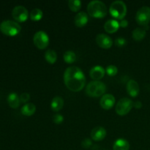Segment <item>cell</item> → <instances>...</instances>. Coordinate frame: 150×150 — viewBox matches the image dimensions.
<instances>
[{"label":"cell","mask_w":150,"mask_h":150,"mask_svg":"<svg viewBox=\"0 0 150 150\" xmlns=\"http://www.w3.org/2000/svg\"><path fill=\"white\" fill-rule=\"evenodd\" d=\"M53 121H54V122L55 123V124L59 125L64 121V117H63L62 115H61V114H55V115L54 116V118H53Z\"/></svg>","instance_id":"4316f807"},{"label":"cell","mask_w":150,"mask_h":150,"mask_svg":"<svg viewBox=\"0 0 150 150\" xmlns=\"http://www.w3.org/2000/svg\"><path fill=\"white\" fill-rule=\"evenodd\" d=\"M96 42L99 47L104 49L110 48L113 45L112 39L105 34H99L97 35Z\"/></svg>","instance_id":"30bf717a"},{"label":"cell","mask_w":150,"mask_h":150,"mask_svg":"<svg viewBox=\"0 0 150 150\" xmlns=\"http://www.w3.org/2000/svg\"><path fill=\"white\" fill-rule=\"evenodd\" d=\"M120 27V22L117 21V20H114V19H110V20L107 21L104 24L105 31L109 34L115 33L116 32L118 31Z\"/></svg>","instance_id":"2e32d148"},{"label":"cell","mask_w":150,"mask_h":150,"mask_svg":"<svg viewBox=\"0 0 150 150\" xmlns=\"http://www.w3.org/2000/svg\"><path fill=\"white\" fill-rule=\"evenodd\" d=\"M125 44H126V40L125 38H118L117 39H116L115 45H117V46L121 48V47L125 46Z\"/></svg>","instance_id":"f1b7e54d"},{"label":"cell","mask_w":150,"mask_h":150,"mask_svg":"<svg viewBox=\"0 0 150 150\" xmlns=\"http://www.w3.org/2000/svg\"><path fill=\"white\" fill-rule=\"evenodd\" d=\"M105 72L109 76H114L115 75H117L118 69L114 65H108L105 69Z\"/></svg>","instance_id":"484cf974"},{"label":"cell","mask_w":150,"mask_h":150,"mask_svg":"<svg viewBox=\"0 0 150 150\" xmlns=\"http://www.w3.org/2000/svg\"><path fill=\"white\" fill-rule=\"evenodd\" d=\"M35 111H36V106L35 104L32 103H26L21 108V114L26 117L32 116L35 114Z\"/></svg>","instance_id":"ffe728a7"},{"label":"cell","mask_w":150,"mask_h":150,"mask_svg":"<svg viewBox=\"0 0 150 150\" xmlns=\"http://www.w3.org/2000/svg\"><path fill=\"white\" fill-rule=\"evenodd\" d=\"M130 144L126 139H119L114 142L113 149L114 150H129Z\"/></svg>","instance_id":"d6986e66"},{"label":"cell","mask_w":150,"mask_h":150,"mask_svg":"<svg viewBox=\"0 0 150 150\" xmlns=\"http://www.w3.org/2000/svg\"><path fill=\"white\" fill-rule=\"evenodd\" d=\"M136 20L141 26H147L150 21V7L144 6L136 13Z\"/></svg>","instance_id":"ba28073f"},{"label":"cell","mask_w":150,"mask_h":150,"mask_svg":"<svg viewBox=\"0 0 150 150\" xmlns=\"http://www.w3.org/2000/svg\"><path fill=\"white\" fill-rule=\"evenodd\" d=\"M68 7L73 12H79L81 7V1L79 0H69Z\"/></svg>","instance_id":"d4e9b609"},{"label":"cell","mask_w":150,"mask_h":150,"mask_svg":"<svg viewBox=\"0 0 150 150\" xmlns=\"http://www.w3.org/2000/svg\"><path fill=\"white\" fill-rule=\"evenodd\" d=\"M64 82L65 86L72 92H77L84 88L86 78L84 73L76 66L67 67L64 73Z\"/></svg>","instance_id":"6da1fadb"},{"label":"cell","mask_w":150,"mask_h":150,"mask_svg":"<svg viewBox=\"0 0 150 150\" xmlns=\"http://www.w3.org/2000/svg\"><path fill=\"white\" fill-rule=\"evenodd\" d=\"M133 107V102L127 98H123L117 102L116 112L120 116H125L128 114Z\"/></svg>","instance_id":"8992f818"},{"label":"cell","mask_w":150,"mask_h":150,"mask_svg":"<svg viewBox=\"0 0 150 150\" xmlns=\"http://www.w3.org/2000/svg\"><path fill=\"white\" fill-rule=\"evenodd\" d=\"M105 73V69L101 66H95L92 67L89 72V76L95 81H99L104 77Z\"/></svg>","instance_id":"4fadbf2b"},{"label":"cell","mask_w":150,"mask_h":150,"mask_svg":"<svg viewBox=\"0 0 150 150\" xmlns=\"http://www.w3.org/2000/svg\"><path fill=\"white\" fill-rule=\"evenodd\" d=\"M88 21H89V17H88L87 13L85 12H79L75 16V24L78 27H83L86 26Z\"/></svg>","instance_id":"9a60e30c"},{"label":"cell","mask_w":150,"mask_h":150,"mask_svg":"<svg viewBox=\"0 0 150 150\" xmlns=\"http://www.w3.org/2000/svg\"><path fill=\"white\" fill-rule=\"evenodd\" d=\"M109 12L112 17L123 20L127 14V7L122 1H115L111 3Z\"/></svg>","instance_id":"5b68a950"},{"label":"cell","mask_w":150,"mask_h":150,"mask_svg":"<svg viewBox=\"0 0 150 150\" xmlns=\"http://www.w3.org/2000/svg\"><path fill=\"white\" fill-rule=\"evenodd\" d=\"M30 99V95H29V93H26V92H24V93H22L20 96V100L21 103H26V102L29 100Z\"/></svg>","instance_id":"f546056e"},{"label":"cell","mask_w":150,"mask_h":150,"mask_svg":"<svg viewBox=\"0 0 150 150\" xmlns=\"http://www.w3.org/2000/svg\"><path fill=\"white\" fill-rule=\"evenodd\" d=\"M0 30L7 36L13 37L17 35L21 30V26L16 21L10 20L4 21L0 24Z\"/></svg>","instance_id":"277c9868"},{"label":"cell","mask_w":150,"mask_h":150,"mask_svg":"<svg viewBox=\"0 0 150 150\" xmlns=\"http://www.w3.org/2000/svg\"><path fill=\"white\" fill-rule=\"evenodd\" d=\"M133 38L136 41H141L146 36V29L144 28H136L132 32Z\"/></svg>","instance_id":"44dd1931"},{"label":"cell","mask_w":150,"mask_h":150,"mask_svg":"<svg viewBox=\"0 0 150 150\" xmlns=\"http://www.w3.org/2000/svg\"><path fill=\"white\" fill-rule=\"evenodd\" d=\"M106 91V86L100 81H93L89 82L86 88V95L92 98H98L103 96Z\"/></svg>","instance_id":"3957f363"},{"label":"cell","mask_w":150,"mask_h":150,"mask_svg":"<svg viewBox=\"0 0 150 150\" xmlns=\"http://www.w3.org/2000/svg\"><path fill=\"white\" fill-rule=\"evenodd\" d=\"M12 16L16 21L21 23V22H24L27 20L29 13L26 7L21 5H18L13 8V11H12Z\"/></svg>","instance_id":"9c48e42d"},{"label":"cell","mask_w":150,"mask_h":150,"mask_svg":"<svg viewBox=\"0 0 150 150\" xmlns=\"http://www.w3.org/2000/svg\"><path fill=\"white\" fill-rule=\"evenodd\" d=\"M135 108H141L142 107V103L140 102V101H136L134 104H133Z\"/></svg>","instance_id":"1f68e13d"},{"label":"cell","mask_w":150,"mask_h":150,"mask_svg":"<svg viewBox=\"0 0 150 150\" xmlns=\"http://www.w3.org/2000/svg\"><path fill=\"white\" fill-rule=\"evenodd\" d=\"M127 26H128V22H127V20L123 19V20H122L121 22H120V26H121V27L125 28Z\"/></svg>","instance_id":"4dcf8cb0"},{"label":"cell","mask_w":150,"mask_h":150,"mask_svg":"<svg viewBox=\"0 0 150 150\" xmlns=\"http://www.w3.org/2000/svg\"><path fill=\"white\" fill-rule=\"evenodd\" d=\"M64 106V100L61 97H55L51 103V108L55 112L61 111Z\"/></svg>","instance_id":"e0dca14e"},{"label":"cell","mask_w":150,"mask_h":150,"mask_svg":"<svg viewBox=\"0 0 150 150\" xmlns=\"http://www.w3.org/2000/svg\"><path fill=\"white\" fill-rule=\"evenodd\" d=\"M30 19L32 21H38L42 19V16H43V13L40 9L35 8L31 11L30 15Z\"/></svg>","instance_id":"603a6c76"},{"label":"cell","mask_w":150,"mask_h":150,"mask_svg":"<svg viewBox=\"0 0 150 150\" xmlns=\"http://www.w3.org/2000/svg\"><path fill=\"white\" fill-rule=\"evenodd\" d=\"M33 42L38 49H45L49 44V37L46 32L38 31L34 35Z\"/></svg>","instance_id":"52a82bcc"},{"label":"cell","mask_w":150,"mask_h":150,"mask_svg":"<svg viewBox=\"0 0 150 150\" xmlns=\"http://www.w3.org/2000/svg\"><path fill=\"white\" fill-rule=\"evenodd\" d=\"M87 13L91 17L95 18H103L107 15V8L103 1L95 0L89 3Z\"/></svg>","instance_id":"7a4b0ae2"},{"label":"cell","mask_w":150,"mask_h":150,"mask_svg":"<svg viewBox=\"0 0 150 150\" xmlns=\"http://www.w3.org/2000/svg\"><path fill=\"white\" fill-rule=\"evenodd\" d=\"M7 103L9 105L13 108H17L20 105V97L16 93V92H12L7 97Z\"/></svg>","instance_id":"ac0fdd59"},{"label":"cell","mask_w":150,"mask_h":150,"mask_svg":"<svg viewBox=\"0 0 150 150\" xmlns=\"http://www.w3.org/2000/svg\"><path fill=\"white\" fill-rule=\"evenodd\" d=\"M115 98H114V95H111V94H105L101 98L100 104L103 109L109 110L111 108H113V106L115 104Z\"/></svg>","instance_id":"8fae6325"},{"label":"cell","mask_w":150,"mask_h":150,"mask_svg":"<svg viewBox=\"0 0 150 150\" xmlns=\"http://www.w3.org/2000/svg\"><path fill=\"white\" fill-rule=\"evenodd\" d=\"M126 88H127V93H128L130 96L133 97V98L138 96V95L139 94L140 89H139V83H138L135 80L131 79V80L129 81L127 83Z\"/></svg>","instance_id":"5bb4252c"},{"label":"cell","mask_w":150,"mask_h":150,"mask_svg":"<svg viewBox=\"0 0 150 150\" xmlns=\"http://www.w3.org/2000/svg\"><path fill=\"white\" fill-rule=\"evenodd\" d=\"M90 135L92 140L95 141V142H100L105 139V137L106 136V130L104 127L98 126V127L92 129Z\"/></svg>","instance_id":"7c38bea8"},{"label":"cell","mask_w":150,"mask_h":150,"mask_svg":"<svg viewBox=\"0 0 150 150\" xmlns=\"http://www.w3.org/2000/svg\"><path fill=\"white\" fill-rule=\"evenodd\" d=\"M63 59L67 64H73L76 59V55L73 51H67L64 54Z\"/></svg>","instance_id":"cb8c5ba5"},{"label":"cell","mask_w":150,"mask_h":150,"mask_svg":"<svg viewBox=\"0 0 150 150\" xmlns=\"http://www.w3.org/2000/svg\"><path fill=\"white\" fill-rule=\"evenodd\" d=\"M45 59L48 62L49 64H54L57 62V54L55 51L54 50H47L46 52L45 53Z\"/></svg>","instance_id":"7402d4cb"},{"label":"cell","mask_w":150,"mask_h":150,"mask_svg":"<svg viewBox=\"0 0 150 150\" xmlns=\"http://www.w3.org/2000/svg\"><path fill=\"white\" fill-rule=\"evenodd\" d=\"M92 144V140L89 139H84L81 142V146L83 149H89Z\"/></svg>","instance_id":"83f0119b"}]
</instances>
